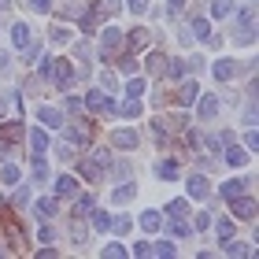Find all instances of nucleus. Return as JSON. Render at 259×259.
Returning a JSON list of instances; mask_svg holds the SVG:
<instances>
[{
  "mask_svg": "<svg viewBox=\"0 0 259 259\" xmlns=\"http://www.w3.org/2000/svg\"><path fill=\"white\" fill-rule=\"evenodd\" d=\"M233 41H237V45H252V41H255V8H241V11H237Z\"/></svg>",
  "mask_w": 259,
  "mask_h": 259,
  "instance_id": "f257e3e1",
  "label": "nucleus"
},
{
  "mask_svg": "<svg viewBox=\"0 0 259 259\" xmlns=\"http://www.w3.org/2000/svg\"><path fill=\"white\" fill-rule=\"evenodd\" d=\"M49 81H56L60 89H70L74 85V78H78V70L70 60H49V74H45Z\"/></svg>",
  "mask_w": 259,
  "mask_h": 259,
  "instance_id": "f03ea898",
  "label": "nucleus"
},
{
  "mask_svg": "<svg viewBox=\"0 0 259 259\" xmlns=\"http://www.w3.org/2000/svg\"><path fill=\"white\" fill-rule=\"evenodd\" d=\"M85 108L89 111H97V115H115V97H108L104 89H93V93H85Z\"/></svg>",
  "mask_w": 259,
  "mask_h": 259,
  "instance_id": "7ed1b4c3",
  "label": "nucleus"
},
{
  "mask_svg": "<svg viewBox=\"0 0 259 259\" xmlns=\"http://www.w3.org/2000/svg\"><path fill=\"white\" fill-rule=\"evenodd\" d=\"M100 37H104V41H100V56H104V60H111V56L122 49V37H126V33H122L119 26H108Z\"/></svg>",
  "mask_w": 259,
  "mask_h": 259,
  "instance_id": "20e7f679",
  "label": "nucleus"
},
{
  "mask_svg": "<svg viewBox=\"0 0 259 259\" xmlns=\"http://www.w3.org/2000/svg\"><path fill=\"white\" fill-rule=\"evenodd\" d=\"M230 211H233V219L252 222V219H255V200H252V196H244V193H237V196L230 200Z\"/></svg>",
  "mask_w": 259,
  "mask_h": 259,
  "instance_id": "39448f33",
  "label": "nucleus"
},
{
  "mask_svg": "<svg viewBox=\"0 0 259 259\" xmlns=\"http://www.w3.org/2000/svg\"><path fill=\"white\" fill-rule=\"evenodd\" d=\"M22 137H26V126H22V122H15V119H4V122H0V141H4V145L22 141Z\"/></svg>",
  "mask_w": 259,
  "mask_h": 259,
  "instance_id": "423d86ee",
  "label": "nucleus"
},
{
  "mask_svg": "<svg viewBox=\"0 0 259 259\" xmlns=\"http://www.w3.org/2000/svg\"><path fill=\"white\" fill-rule=\"evenodd\" d=\"M196 115H200V119H215V115H219V97H215V93L196 97Z\"/></svg>",
  "mask_w": 259,
  "mask_h": 259,
  "instance_id": "0eeeda50",
  "label": "nucleus"
},
{
  "mask_svg": "<svg viewBox=\"0 0 259 259\" xmlns=\"http://www.w3.org/2000/svg\"><path fill=\"white\" fill-rule=\"evenodd\" d=\"M185 189H189L193 200H207V196H211V182H207V174H193Z\"/></svg>",
  "mask_w": 259,
  "mask_h": 259,
  "instance_id": "6e6552de",
  "label": "nucleus"
},
{
  "mask_svg": "<svg viewBox=\"0 0 259 259\" xmlns=\"http://www.w3.org/2000/svg\"><path fill=\"white\" fill-rule=\"evenodd\" d=\"M4 233H8V241L15 244V248H26V233H22V226L15 222V215H4Z\"/></svg>",
  "mask_w": 259,
  "mask_h": 259,
  "instance_id": "1a4fd4ad",
  "label": "nucleus"
},
{
  "mask_svg": "<svg viewBox=\"0 0 259 259\" xmlns=\"http://www.w3.org/2000/svg\"><path fill=\"white\" fill-rule=\"evenodd\" d=\"M211 74H215V81H233L237 63H233V60H215V63H211Z\"/></svg>",
  "mask_w": 259,
  "mask_h": 259,
  "instance_id": "9d476101",
  "label": "nucleus"
},
{
  "mask_svg": "<svg viewBox=\"0 0 259 259\" xmlns=\"http://www.w3.org/2000/svg\"><path fill=\"white\" fill-rule=\"evenodd\" d=\"M126 37H130V52H145V49H148V45H152V33H148L145 26H137V30H130V33H126Z\"/></svg>",
  "mask_w": 259,
  "mask_h": 259,
  "instance_id": "9b49d317",
  "label": "nucleus"
},
{
  "mask_svg": "<svg viewBox=\"0 0 259 259\" xmlns=\"http://www.w3.org/2000/svg\"><path fill=\"white\" fill-rule=\"evenodd\" d=\"M167 63H170V60H167L163 52H148V56H145V70H148L152 78H159L163 70H167Z\"/></svg>",
  "mask_w": 259,
  "mask_h": 259,
  "instance_id": "f8f14e48",
  "label": "nucleus"
},
{
  "mask_svg": "<svg viewBox=\"0 0 259 259\" xmlns=\"http://www.w3.org/2000/svg\"><path fill=\"white\" fill-rule=\"evenodd\" d=\"M30 41H33V33H30V26H26V22H15V26H11V45H15V49L22 52V49H26Z\"/></svg>",
  "mask_w": 259,
  "mask_h": 259,
  "instance_id": "ddd939ff",
  "label": "nucleus"
},
{
  "mask_svg": "<svg viewBox=\"0 0 259 259\" xmlns=\"http://www.w3.org/2000/svg\"><path fill=\"white\" fill-rule=\"evenodd\" d=\"M226 152H222V159H226L230 163V167H244V163H248L252 156H248V152H244V148H237V145H233V141H226Z\"/></svg>",
  "mask_w": 259,
  "mask_h": 259,
  "instance_id": "4468645a",
  "label": "nucleus"
},
{
  "mask_svg": "<svg viewBox=\"0 0 259 259\" xmlns=\"http://www.w3.org/2000/svg\"><path fill=\"white\" fill-rule=\"evenodd\" d=\"M111 141H115V148L130 152V148H137V141H141V137H137V130H115V137H111Z\"/></svg>",
  "mask_w": 259,
  "mask_h": 259,
  "instance_id": "2eb2a0df",
  "label": "nucleus"
},
{
  "mask_svg": "<svg viewBox=\"0 0 259 259\" xmlns=\"http://www.w3.org/2000/svg\"><path fill=\"white\" fill-rule=\"evenodd\" d=\"M67 137L74 141V145H89L93 130H89V122H70V126H67Z\"/></svg>",
  "mask_w": 259,
  "mask_h": 259,
  "instance_id": "dca6fc26",
  "label": "nucleus"
},
{
  "mask_svg": "<svg viewBox=\"0 0 259 259\" xmlns=\"http://www.w3.org/2000/svg\"><path fill=\"white\" fill-rule=\"evenodd\" d=\"M37 119L49 126V130H60L63 126V111L60 108H37Z\"/></svg>",
  "mask_w": 259,
  "mask_h": 259,
  "instance_id": "f3484780",
  "label": "nucleus"
},
{
  "mask_svg": "<svg viewBox=\"0 0 259 259\" xmlns=\"http://www.w3.org/2000/svg\"><path fill=\"white\" fill-rule=\"evenodd\" d=\"M156 174H159V178H167V182H178L182 178V163L178 159H163L156 167Z\"/></svg>",
  "mask_w": 259,
  "mask_h": 259,
  "instance_id": "a211bd4d",
  "label": "nucleus"
},
{
  "mask_svg": "<svg viewBox=\"0 0 259 259\" xmlns=\"http://www.w3.org/2000/svg\"><path fill=\"white\" fill-rule=\"evenodd\" d=\"M200 97V89H196V81H182V89H178V104L182 108H193Z\"/></svg>",
  "mask_w": 259,
  "mask_h": 259,
  "instance_id": "6ab92c4d",
  "label": "nucleus"
},
{
  "mask_svg": "<svg viewBox=\"0 0 259 259\" xmlns=\"http://www.w3.org/2000/svg\"><path fill=\"white\" fill-rule=\"evenodd\" d=\"M167 230L174 233V237H189V233H193V222H185V215H170Z\"/></svg>",
  "mask_w": 259,
  "mask_h": 259,
  "instance_id": "aec40b11",
  "label": "nucleus"
},
{
  "mask_svg": "<svg viewBox=\"0 0 259 259\" xmlns=\"http://www.w3.org/2000/svg\"><path fill=\"white\" fill-rule=\"evenodd\" d=\"M115 115H122V119H137V115H141V97H130V100H122L119 108H115Z\"/></svg>",
  "mask_w": 259,
  "mask_h": 259,
  "instance_id": "412c9836",
  "label": "nucleus"
},
{
  "mask_svg": "<svg viewBox=\"0 0 259 259\" xmlns=\"http://www.w3.org/2000/svg\"><path fill=\"white\" fill-rule=\"evenodd\" d=\"M30 148H33V156H45L49 152V134L45 130H30Z\"/></svg>",
  "mask_w": 259,
  "mask_h": 259,
  "instance_id": "4be33fe9",
  "label": "nucleus"
},
{
  "mask_svg": "<svg viewBox=\"0 0 259 259\" xmlns=\"http://www.w3.org/2000/svg\"><path fill=\"white\" fill-rule=\"evenodd\" d=\"M70 241H74V244H85L89 241V226L81 222V215H74V222H70Z\"/></svg>",
  "mask_w": 259,
  "mask_h": 259,
  "instance_id": "5701e85b",
  "label": "nucleus"
},
{
  "mask_svg": "<svg viewBox=\"0 0 259 259\" xmlns=\"http://www.w3.org/2000/svg\"><path fill=\"white\" fill-rule=\"evenodd\" d=\"M74 193H78V182L70 174H60L56 178V196H74Z\"/></svg>",
  "mask_w": 259,
  "mask_h": 259,
  "instance_id": "b1692460",
  "label": "nucleus"
},
{
  "mask_svg": "<svg viewBox=\"0 0 259 259\" xmlns=\"http://www.w3.org/2000/svg\"><path fill=\"white\" fill-rule=\"evenodd\" d=\"M189 30H193V37H211V22L204 15H193L189 19Z\"/></svg>",
  "mask_w": 259,
  "mask_h": 259,
  "instance_id": "393cba45",
  "label": "nucleus"
},
{
  "mask_svg": "<svg viewBox=\"0 0 259 259\" xmlns=\"http://www.w3.org/2000/svg\"><path fill=\"white\" fill-rule=\"evenodd\" d=\"M134 196H137V189H134V185H130V182H122L119 189H111V200H115V204H130V200H134Z\"/></svg>",
  "mask_w": 259,
  "mask_h": 259,
  "instance_id": "a878e982",
  "label": "nucleus"
},
{
  "mask_svg": "<svg viewBox=\"0 0 259 259\" xmlns=\"http://www.w3.org/2000/svg\"><path fill=\"white\" fill-rule=\"evenodd\" d=\"M159 226H163L159 211H145V215H141V230H145V233H156Z\"/></svg>",
  "mask_w": 259,
  "mask_h": 259,
  "instance_id": "bb28decb",
  "label": "nucleus"
},
{
  "mask_svg": "<svg viewBox=\"0 0 259 259\" xmlns=\"http://www.w3.org/2000/svg\"><path fill=\"white\" fill-rule=\"evenodd\" d=\"M211 15L215 19H230L233 15V0H211Z\"/></svg>",
  "mask_w": 259,
  "mask_h": 259,
  "instance_id": "cd10ccee",
  "label": "nucleus"
},
{
  "mask_svg": "<svg viewBox=\"0 0 259 259\" xmlns=\"http://www.w3.org/2000/svg\"><path fill=\"white\" fill-rule=\"evenodd\" d=\"M78 170H81V178H89V182H97V178H100V167L93 163V156L81 159V163H78Z\"/></svg>",
  "mask_w": 259,
  "mask_h": 259,
  "instance_id": "c85d7f7f",
  "label": "nucleus"
},
{
  "mask_svg": "<svg viewBox=\"0 0 259 259\" xmlns=\"http://www.w3.org/2000/svg\"><path fill=\"white\" fill-rule=\"evenodd\" d=\"M152 255L174 259V255H178V244H170V241H156V244H152Z\"/></svg>",
  "mask_w": 259,
  "mask_h": 259,
  "instance_id": "c756f323",
  "label": "nucleus"
},
{
  "mask_svg": "<svg viewBox=\"0 0 259 259\" xmlns=\"http://www.w3.org/2000/svg\"><path fill=\"white\" fill-rule=\"evenodd\" d=\"M33 211H37V219H52V215H56V196L37 200V207H33Z\"/></svg>",
  "mask_w": 259,
  "mask_h": 259,
  "instance_id": "7c9ffc66",
  "label": "nucleus"
},
{
  "mask_svg": "<svg viewBox=\"0 0 259 259\" xmlns=\"http://www.w3.org/2000/svg\"><path fill=\"white\" fill-rule=\"evenodd\" d=\"M244 185H248V182H244V178H230L226 185H222V196H226V200H233V196H237V193H244Z\"/></svg>",
  "mask_w": 259,
  "mask_h": 259,
  "instance_id": "2f4dec72",
  "label": "nucleus"
},
{
  "mask_svg": "<svg viewBox=\"0 0 259 259\" xmlns=\"http://www.w3.org/2000/svg\"><path fill=\"white\" fill-rule=\"evenodd\" d=\"M222 252H226V255H252L248 248H244V244H237V241H230V237L222 241Z\"/></svg>",
  "mask_w": 259,
  "mask_h": 259,
  "instance_id": "473e14b6",
  "label": "nucleus"
},
{
  "mask_svg": "<svg viewBox=\"0 0 259 259\" xmlns=\"http://www.w3.org/2000/svg\"><path fill=\"white\" fill-rule=\"evenodd\" d=\"M163 74L174 78V81H182V78H185V63H182V60H174V63H167V70H163Z\"/></svg>",
  "mask_w": 259,
  "mask_h": 259,
  "instance_id": "72a5a7b5",
  "label": "nucleus"
},
{
  "mask_svg": "<svg viewBox=\"0 0 259 259\" xmlns=\"http://www.w3.org/2000/svg\"><path fill=\"white\" fill-rule=\"evenodd\" d=\"M89 215H93V226L97 230H111V215L108 211H89Z\"/></svg>",
  "mask_w": 259,
  "mask_h": 259,
  "instance_id": "f704fd0d",
  "label": "nucleus"
},
{
  "mask_svg": "<svg viewBox=\"0 0 259 259\" xmlns=\"http://www.w3.org/2000/svg\"><path fill=\"white\" fill-rule=\"evenodd\" d=\"M100 15H119V11H122V0H100Z\"/></svg>",
  "mask_w": 259,
  "mask_h": 259,
  "instance_id": "c9c22d12",
  "label": "nucleus"
},
{
  "mask_svg": "<svg viewBox=\"0 0 259 259\" xmlns=\"http://www.w3.org/2000/svg\"><path fill=\"white\" fill-rule=\"evenodd\" d=\"M89 156H93V163H97L100 170H104V167H111V152H108V148H97V152H89Z\"/></svg>",
  "mask_w": 259,
  "mask_h": 259,
  "instance_id": "e433bc0d",
  "label": "nucleus"
},
{
  "mask_svg": "<svg viewBox=\"0 0 259 259\" xmlns=\"http://www.w3.org/2000/svg\"><path fill=\"white\" fill-rule=\"evenodd\" d=\"M19 178H22V174H19V167H11V163H8L4 170H0V182H4V185H15Z\"/></svg>",
  "mask_w": 259,
  "mask_h": 259,
  "instance_id": "4c0bfd02",
  "label": "nucleus"
},
{
  "mask_svg": "<svg viewBox=\"0 0 259 259\" xmlns=\"http://www.w3.org/2000/svg\"><path fill=\"white\" fill-rule=\"evenodd\" d=\"M85 211H93V193L78 196V204H74V215H81V219H85Z\"/></svg>",
  "mask_w": 259,
  "mask_h": 259,
  "instance_id": "58836bf2",
  "label": "nucleus"
},
{
  "mask_svg": "<svg viewBox=\"0 0 259 259\" xmlns=\"http://www.w3.org/2000/svg\"><path fill=\"white\" fill-rule=\"evenodd\" d=\"M49 37H52V45H67V41H70V30H67V26H52Z\"/></svg>",
  "mask_w": 259,
  "mask_h": 259,
  "instance_id": "ea45409f",
  "label": "nucleus"
},
{
  "mask_svg": "<svg viewBox=\"0 0 259 259\" xmlns=\"http://www.w3.org/2000/svg\"><path fill=\"white\" fill-rule=\"evenodd\" d=\"M63 111H67V115H81V111H85V104H81L78 97H67V104H63Z\"/></svg>",
  "mask_w": 259,
  "mask_h": 259,
  "instance_id": "a19ab883",
  "label": "nucleus"
},
{
  "mask_svg": "<svg viewBox=\"0 0 259 259\" xmlns=\"http://www.w3.org/2000/svg\"><path fill=\"white\" fill-rule=\"evenodd\" d=\"M100 255H104V259H122V255H126V248H122L119 241H115V244H108V248H104Z\"/></svg>",
  "mask_w": 259,
  "mask_h": 259,
  "instance_id": "79ce46f5",
  "label": "nucleus"
},
{
  "mask_svg": "<svg viewBox=\"0 0 259 259\" xmlns=\"http://www.w3.org/2000/svg\"><path fill=\"white\" fill-rule=\"evenodd\" d=\"M167 215H189V204H185V200H170V204H167Z\"/></svg>",
  "mask_w": 259,
  "mask_h": 259,
  "instance_id": "37998d69",
  "label": "nucleus"
},
{
  "mask_svg": "<svg viewBox=\"0 0 259 259\" xmlns=\"http://www.w3.org/2000/svg\"><path fill=\"white\" fill-rule=\"evenodd\" d=\"M193 230H200V233H207V230H211V215H207V211H200V215H196Z\"/></svg>",
  "mask_w": 259,
  "mask_h": 259,
  "instance_id": "c03bdc74",
  "label": "nucleus"
},
{
  "mask_svg": "<svg viewBox=\"0 0 259 259\" xmlns=\"http://www.w3.org/2000/svg\"><path fill=\"white\" fill-rule=\"evenodd\" d=\"M126 93H130V97H141V93H145V78H130Z\"/></svg>",
  "mask_w": 259,
  "mask_h": 259,
  "instance_id": "a18cd8bd",
  "label": "nucleus"
},
{
  "mask_svg": "<svg viewBox=\"0 0 259 259\" xmlns=\"http://www.w3.org/2000/svg\"><path fill=\"white\" fill-rule=\"evenodd\" d=\"M126 11H134V15H145V11H148V0H126Z\"/></svg>",
  "mask_w": 259,
  "mask_h": 259,
  "instance_id": "49530a36",
  "label": "nucleus"
},
{
  "mask_svg": "<svg viewBox=\"0 0 259 259\" xmlns=\"http://www.w3.org/2000/svg\"><path fill=\"white\" fill-rule=\"evenodd\" d=\"M56 159L70 163V159H74V148H70V145H56Z\"/></svg>",
  "mask_w": 259,
  "mask_h": 259,
  "instance_id": "de8ad7c7",
  "label": "nucleus"
},
{
  "mask_svg": "<svg viewBox=\"0 0 259 259\" xmlns=\"http://www.w3.org/2000/svg\"><path fill=\"white\" fill-rule=\"evenodd\" d=\"M134 255H137V259H148V255H152V244H148V241H137V244H134Z\"/></svg>",
  "mask_w": 259,
  "mask_h": 259,
  "instance_id": "09e8293b",
  "label": "nucleus"
},
{
  "mask_svg": "<svg viewBox=\"0 0 259 259\" xmlns=\"http://www.w3.org/2000/svg\"><path fill=\"white\" fill-rule=\"evenodd\" d=\"M104 89H108V93H119V78H115L111 70H104Z\"/></svg>",
  "mask_w": 259,
  "mask_h": 259,
  "instance_id": "8fccbe9b",
  "label": "nucleus"
},
{
  "mask_svg": "<svg viewBox=\"0 0 259 259\" xmlns=\"http://www.w3.org/2000/svg\"><path fill=\"white\" fill-rule=\"evenodd\" d=\"M219 237H222V241L233 237V222H230V219H219Z\"/></svg>",
  "mask_w": 259,
  "mask_h": 259,
  "instance_id": "3c124183",
  "label": "nucleus"
},
{
  "mask_svg": "<svg viewBox=\"0 0 259 259\" xmlns=\"http://www.w3.org/2000/svg\"><path fill=\"white\" fill-rule=\"evenodd\" d=\"M74 56H78V60H85V63H89V56H93V52H89V45H85V41H78V45H74Z\"/></svg>",
  "mask_w": 259,
  "mask_h": 259,
  "instance_id": "603ef678",
  "label": "nucleus"
},
{
  "mask_svg": "<svg viewBox=\"0 0 259 259\" xmlns=\"http://www.w3.org/2000/svg\"><path fill=\"white\" fill-rule=\"evenodd\" d=\"M119 70H122V74H134V70H137V60H134V56H126V60L119 63Z\"/></svg>",
  "mask_w": 259,
  "mask_h": 259,
  "instance_id": "864d4df0",
  "label": "nucleus"
},
{
  "mask_svg": "<svg viewBox=\"0 0 259 259\" xmlns=\"http://www.w3.org/2000/svg\"><path fill=\"white\" fill-rule=\"evenodd\" d=\"M111 230L119 233V237H122V233H130V219H115V222H111Z\"/></svg>",
  "mask_w": 259,
  "mask_h": 259,
  "instance_id": "5fc2aeb1",
  "label": "nucleus"
},
{
  "mask_svg": "<svg viewBox=\"0 0 259 259\" xmlns=\"http://www.w3.org/2000/svg\"><path fill=\"white\" fill-rule=\"evenodd\" d=\"M37 237H41L45 244H52V241H56V230H52V226H41V233H37Z\"/></svg>",
  "mask_w": 259,
  "mask_h": 259,
  "instance_id": "6e6d98bb",
  "label": "nucleus"
},
{
  "mask_svg": "<svg viewBox=\"0 0 259 259\" xmlns=\"http://www.w3.org/2000/svg\"><path fill=\"white\" fill-rule=\"evenodd\" d=\"M244 148H248V156H252V152L259 148V137H255V130H252V134H248V137H244Z\"/></svg>",
  "mask_w": 259,
  "mask_h": 259,
  "instance_id": "4d7b16f0",
  "label": "nucleus"
},
{
  "mask_svg": "<svg viewBox=\"0 0 259 259\" xmlns=\"http://www.w3.org/2000/svg\"><path fill=\"white\" fill-rule=\"evenodd\" d=\"M30 204V189H19L15 193V207H26Z\"/></svg>",
  "mask_w": 259,
  "mask_h": 259,
  "instance_id": "13d9d810",
  "label": "nucleus"
},
{
  "mask_svg": "<svg viewBox=\"0 0 259 259\" xmlns=\"http://www.w3.org/2000/svg\"><path fill=\"white\" fill-rule=\"evenodd\" d=\"M30 8H33V11H41V15H45V11L52 8V0H30Z\"/></svg>",
  "mask_w": 259,
  "mask_h": 259,
  "instance_id": "bf43d9fd",
  "label": "nucleus"
},
{
  "mask_svg": "<svg viewBox=\"0 0 259 259\" xmlns=\"http://www.w3.org/2000/svg\"><path fill=\"white\" fill-rule=\"evenodd\" d=\"M178 33H182V45H185V49H189V45H193V41H196V37H193V30H189V26H182V30H178Z\"/></svg>",
  "mask_w": 259,
  "mask_h": 259,
  "instance_id": "052dcab7",
  "label": "nucleus"
},
{
  "mask_svg": "<svg viewBox=\"0 0 259 259\" xmlns=\"http://www.w3.org/2000/svg\"><path fill=\"white\" fill-rule=\"evenodd\" d=\"M167 4H170V11H182V8H185V0H167Z\"/></svg>",
  "mask_w": 259,
  "mask_h": 259,
  "instance_id": "680f3d73",
  "label": "nucleus"
},
{
  "mask_svg": "<svg viewBox=\"0 0 259 259\" xmlns=\"http://www.w3.org/2000/svg\"><path fill=\"white\" fill-rule=\"evenodd\" d=\"M8 156H11V148L4 145V141H0V159H8Z\"/></svg>",
  "mask_w": 259,
  "mask_h": 259,
  "instance_id": "e2e57ef3",
  "label": "nucleus"
},
{
  "mask_svg": "<svg viewBox=\"0 0 259 259\" xmlns=\"http://www.w3.org/2000/svg\"><path fill=\"white\" fill-rule=\"evenodd\" d=\"M0 70H8V52H0Z\"/></svg>",
  "mask_w": 259,
  "mask_h": 259,
  "instance_id": "0e129e2a",
  "label": "nucleus"
},
{
  "mask_svg": "<svg viewBox=\"0 0 259 259\" xmlns=\"http://www.w3.org/2000/svg\"><path fill=\"white\" fill-rule=\"evenodd\" d=\"M4 8H11V0H0V11H4Z\"/></svg>",
  "mask_w": 259,
  "mask_h": 259,
  "instance_id": "69168bd1",
  "label": "nucleus"
},
{
  "mask_svg": "<svg viewBox=\"0 0 259 259\" xmlns=\"http://www.w3.org/2000/svg\"><path fill=\"white\" fill-rule=\"evenodd\" d=\"M0 255H4V248H0Z\"/></svg>",
  "mask_w": 259,
  "mask_h": 259,
  "instance_id": "338daca9",
  "label": "nucleus"
}]
</instances>
